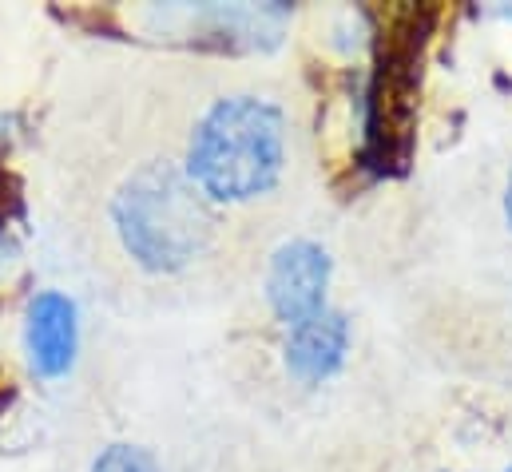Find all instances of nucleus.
Segmentation results:
<instances>
[{"mask_svg": "<svg viewBox=\"0 0 512 472\" xmlns=\"http://www.w3.org/2000/svg\"><path fill=\"white\" fill-rule=\"evenodd\" d=\"M120 242L143 270H183L211 235L199 187L167 163H147L120 187L112 203Z\"/></svg>", "mask_w": 512, "mask_h": 472, "instance_id": "2", "label": "nucleus"}, {"mask_svg": "<svg viewBox=\"0 0 512 472\" xmlns=\"http://www.w3.org/2000/svg\"><path fill=\"white\" fill-rule=\"evenodd\" d=\"M92 472H159L155 457L147 449H135V445H108L96 461Z\"/></svg>", "mask_w": 512, "mask_h": 472, "instance_id": "6", "label": "nucleus"}, {"mask_svg": "<svg viewBox=\"0 0 512 472\" xmlns=\"http://www.w3.org/2000/svg\"><path fill=\"white\" fill-rule=\"evenodd\" d=\"M346 350H350L346 318L334 314V310H322L318 318H310V322H302V326H294L286 334V350L282 354H286V369L298 381L314 385V381H326L330 373L342 369Z\"/></svg>", "mask_w": 512, "mask_h": 472, "instance_id": "5", "label": "nucleus"}, {"mask_svg": "<svg viewBox=\"0 0 512 472\" xmlns=\"http://www.w3.org/2000/svg\"><path fill=\"white\" fill-rule=\"evenodd\" d=\"M505 219H509L512 227V175H509V187H505Z\"/></svg>", "mask_w": 512, "mask_h": 472, "instance_id": "9", "label": "nucleus"}, {"mask_svg": "<svg viewBox=\"0 0 512 472\" xmlns=\"http://www.w3.org/2000/svg\"><path fill=\"white\" fill-rule=\"evenodd\" d=\"M16 258H20V246H16V238L8 231V223L0 219V278H8V270L16 266Z\"/></svg>", "mask_w": 512, "mask_h": 472, "instance_id": "7", "label": "nucleus"}, {"mask_svg": "<svg viewBox=\"0 0 512 472\" xmlns=\"http://www.w3.org/2000/svg\"><path fill=\"white\" fill-rule=\"evenodd\" d=\"M326 286H330V254L318 242H286L274 250L266 270V302L290 330L318 318L326 310Z\"/></svg>", "mask_w": 512, "mask_h": 472, "instance_id": "3", "label": "nucleus"}, {"mask_svg": "<svg viewBox=\"0 0 512 472\" xmlns=\"http://www.w3.org/2000/svg\"><path fill=\"white\" fill-rule=\"evenodd\" d=\"M509 472H512V469H509Z\"/></svg>", "mask_w": 512, "mask_h": 472, "instance_id": "10", "label": "nucleus"}, {"mask_svg": "<svg viewBox=\"0 0 512 472\" xmlns=\"http://www.w3.org/2000/svg\"><path fill=\"white\" fill-rule=\"evenodd\" d=\"M12 127H16V116H0V147L12 139Z\"/></svg>", "mask_w": 512, "mask_h": 472, "instance_id": "8", "label": "nucleus"}, {"mask_svg": "<svg viewBox=\"0 0 512 472\" xmlns=\"http://www.w3.org/2000/svg\"><path fill=\"white\" fill-rule=\"evenodd\" d=\"M76 346H80L76 302L60 290H40L24 314V350L32 373L64 377L76 361Z\"/></svg>", "mask_w": 512, "mask_h": 472, "instance_id": "4", "label": "nucleus"}, {"mask_svg": "<svg viewBox=\"0 0 512 472\" xmlns=\"http://www.w3.org/2000/svg\"><path fill=\"white\" fill-rule=\"evenodd\" d=\"M282 159V112L258 96H227L195 123L187 147V179L215 203H247L278 183Z\"/></svg>", "mask_w": 512, "mask_h": 472, "instance_id": "1", "label": "nucleus"}]
</instances>
